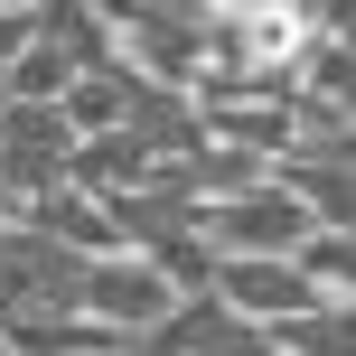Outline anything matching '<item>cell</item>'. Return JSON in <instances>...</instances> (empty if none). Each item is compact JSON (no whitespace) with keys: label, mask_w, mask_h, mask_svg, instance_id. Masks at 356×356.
Here are the masks:
<instances>
[{"label":"cell","mask_w":356,"mask_h":356,"mask_svg":"<svg viewBox=\"0 0 356 356\" xmlns=\"http://www.w3.org/2000/svg\"><path fill=\"white\" fill-rule=\"evenodd\" d=\"M104 38H113V66H122L131 85H160V94L197 85V10H178V0L104 10Z\"/></svg>","instance_id":"obj_1"},{"label":"cell","mask_w":356,"mask_h":356,"mask_svg":"<svg viewBox=\"0 0 356 356\" xmlns=\"http://www.w3.org/2000/svg\"><path fill=\"white\" fill-rule=\"evenodd\" d=\"M169 309H178V291L150 263H131V253H104V263H85V282H75V319H94L122 347H150Z\"/></svg>","instance_id":"obj_2"},{"label":"cell","mask_w":356,"mask_h":356,"mask_svg":"<svg viewBox=\"0 0 356 356\" xmlns=\"http://www.w3.org/2000/svg\"><path fill=\"white\" fill-rule=\"evenodd\" d=\"M66 160H75V131L56 104H0V188H10V207L66 188Z\"/></svg>","instance_id":"obj_3"},{"label":"cell","mask_w":356,"mask_h":356,"mask_svg":"<svg viewBox=\"0 0 356 356\" xmlns=\"http://www.w3.org/2000/svg\"><path fill=\"white\" fill-rule=\"evenodd\" d=\"M66 188H75V197H94V207H113V197H141V188H160V160H150V150L131 141V131H94V141H75Z\"/></svg>","instance_id":"obj_4"},{"label":"cell","mask_w":356,"mask_h":356,"mask_svg":"<svg viewBox=\"0 0 356 356\" xmlns=\"http://www.w3.org/2000/svg\"><path fill=\"white\" fill-rule=\"evenodd\" d=\"M19 234H38V244L75 253V263H104V253H122V244H113V216L94 207V197H75V188L29 197V207H19Z\"/></svg>","instance_id":"obj_5"},{"label":"cell","mask_w":356,"mask_h":356,"mask_svg":"<svg viewBox=\"0 0 356 356\" xmlns=\"http://www.w3.org/2000/svg\"><path fill=\"white\" fill-rule=\"evenodd\" d=\"M0 356H131V347L75 309H19V319H0Z\"/></svg>","instance_id":"obj_6"},{"label":"cell","mask_w":356,"mask_h":356,"mask_svg":"<svg viewBox=\"0 0 356 356\" xmlns=\"http://www.w3.org/2000/svg\"><path fill=\"white\" fill-rule=\"evenodd\" d=\"M122 104H131V75H122V66H94V75H75V85L56 94V113H66L75 141H94V131H122Z\"/></svg>","instance_id":"obj_7"},{"label":"cell","mask_w":356,"mask_h":356,"mask_svg":"<svg viewBox=\"0 0 356 356\" xmlns=\"http://www.w3.org/2000/svg\"><path fill=\"white\" fill-rule=\"evenodd\" d=\"M291 272H300V282L319 291L328 309H347V291H356V244H347V234H300Z\"/></svg>","instance_id":"obj_8"},{"label":"cell","mask_w":356,"mask_h":356,"mask_svg":"<svg viewBox=\"0 0 356 356\" xmlns=\"http://www.w3.org/2000/svg\"><path fill=\"white\" fill-rule=\"evenodd\" d=\"M29 38H38V0H0V75L29 56Z\"/></svg>","instance_id":"obj_9"},{"label":"cell","mask_w":356,"mask_h":356,"mask_svg":"<svg viewBox=\"0 0 356 356\" xmlns=\"http://www.w3.org/2000/svg\"><path fill=\"white\" fill-rule=\"evenodd\" d=\"M0 225H19V207H10V188H0Z\"/></svg>","instance_id":"obj_10"},{"label":"cell","mask_w":356,"mask_h":356,"mask_svg":"<svg viewBox=\"0 0 356 356\" xmlns=\"http://www.w3.org/2000/svg\"><path fill=\"white\" fill-rule=\"evenodd\" d=\"M131 356H160V347H131Z\"/></svg>","instance_id":"obj_11"}]
</instances>
